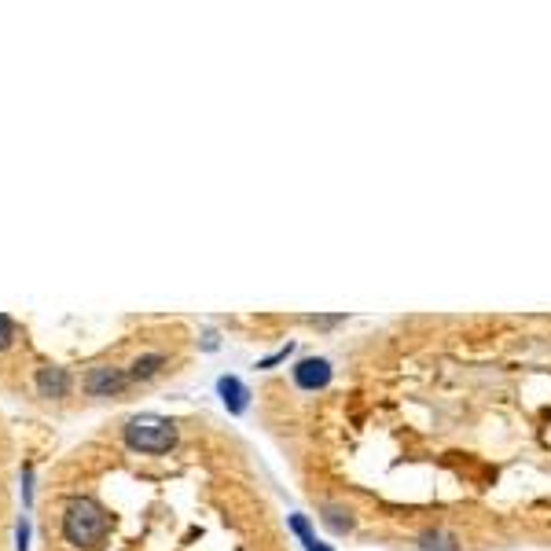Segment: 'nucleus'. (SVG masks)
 Instances as JSON below:
<instances>
[{
	"label": "nucleus",
	"instance_id": "10",
	"mask_svg": "<svg viewBox=\"0 0 551 551\" xmlns=\"http://www.w3.org/2000/svg\"><path fill=\"white\" fill-rule=\"evenodd\" d=\"M12 338H15V324H12V316H4V313H0V349H8V346H12Z\"/></svg>",
	"mask_w": 551,
	"mask_h": 551
},
{
	"label": "nucleus",
	"instance_id": "1",
	"mask_svg": "<svg viewBox=\"0 0 551 551\" xmlns=\"http://www.w3.org/2000/svg\"><path fill=\"white\" fill-rule=\"evenodd\" d=\"M111 529V515L103 511L96 500L81 496V500H70L67 511H63V540L70 548H96Z\"/></svg>",
	"mask_w": 551,
	"mask_h": 551
},
{
	"label": "nucleus",
	"instance_id": "2",
	"mask_svg": "<svg viewBox=\"0 0 551 551\" xmlns=\"http://www.w3.org/2000/svg\"><path fill=\"white\" fill-rule=\"evenodd\" d=\"M125 445L133 452H147V456H162L177 445V427L169 419L158 416H136L125 423Z\"/></svg>",
	"mask_w": 551,
	"mask_h": 551
},
{
	"label": "nucleus",
	"instance_id": "8",
	"mask_svg": "<svg viewBox=\"0 0 551 551\" xmlns=\"http://www.w3.org/2000/svg\"><path fill=\"white\" fill-rule=\"evenodd\" d=\"M419 551H463V544L449 529H427V533L419 537Z\"/></svg>",
	"mask_w": 551,
	"mask_h": 551
},
{
	"label": "nucleus",
	"instance_id": "12",
	"mask_svg": "<svg viewBox=\"0 0 551 551\" xmlns=\"http://www.w3.org/2000/svg\"><path fill=\"white\" fill-rule=\"evenodd\" d=\"M15 548H19V551L30 548V522H26V518L19 522V529H15Z\"/></svg>",
	"mask_w": 551,
	"mask_h": 551
},
{
	"label": "nucleus",
	"instance_id": "6",
	"mask_svg": "<svg viewBox=\"0 0 551 551\" xmlns=\"http://www.w3.org/2000/svg\"><path fill=\"white\" fill-rule=\"evenodd\" d=\"M37 390H41V397H67L70 372L67 368H41L37 372Z\"/></svg>",
	"mask_w": 551,
	"mask_h": 551
},
{
	"label": "nucleus",
	"instance_id": "3",
	"mask_svg": "<svg viewBox=\"0 0 551 551\" xmlns=\"http://www.w3.org/2000/svg\"><path fill=\"white\" fill-rule=\"evenodd\" d=\"M129 383H133L129 372H125V368H111V364H100V368H92V372L85 375L89 397H118Z\"/></svg>",
	"mask_w": 551,
	"mask_h": 551
},
{
	"label": "nucleus",
	"instance_id": "9",
	"mask_svg": "<svg viewBox=\"0 0 551 551\" xmlns=\"http://www.w3.org/2000/svg\"><path fill=\"white\" fill-rule=\"evenodd\" d=\"M217 390H221V397H225L228 412H243V408H247V390H243L239 379H221Z\"/></svg>",
	"mask_w": 551,
	"mask_h": 551
},
{
	"label": "nucleus",
	"instance_id": "4",
	"mask_svg": "<svg viewBox=\"0 0 551 551\" xmlns=\"http://www.w3.org/2000/svg\"><path fill=\"white\" fill-rule=\"evenodd\" d=\"M331 383V360L327 357H305L294 364V386L298 390H324Z\"/></svg>",
	"mask_w": 551,
	"mask_h": 551
},
{
	"label": "nucleus",
	"instance_id": "11",
	"mask_svg": "<svg viewBox=\"0 0 551 551\" xmlns=\"http://www.w3.org/2000/svg\"><path fill=\"white\" fill-rule=\"evenodd\" d=\"M305 324H309V327H324V331H327V327H342V324H346V316H309Z\"/></svg>",
	"mask_w": 551,
	"mask_h": 551
},
{
	"label": "nucleus",
	"instance_id": "7",
	"mask_svg": "<svg viewBox=\"0 0 551 551\" xmlns=\"http://www.w3.org/2000/svg\"><path fill=\"white\" fill-rule=\"evenodd\" d=\"M162 368H166V357H162V353H144V357H136L133 364H129V379H133V383H147V379H155Z\"/></svg>",
	"mask_w": 551,
	"mask_h": 551
},
{
	"label": "nucleus",
	"instance_id": "5",
	"mask_svg": "<svg viewBox=\"0 0 551 551\" xmlns=\"http://www.w3.org/2000/svg\"><path fill=\"white\" fill-rule=\"evenodd\" d=\"M320 522H324L335 537H346V533L357 529V515H353L346 504H338V500H324V504H320Z\"/></svg>",
	"mask_w": 551,
	"mask_h": 551
}]
</instances>
